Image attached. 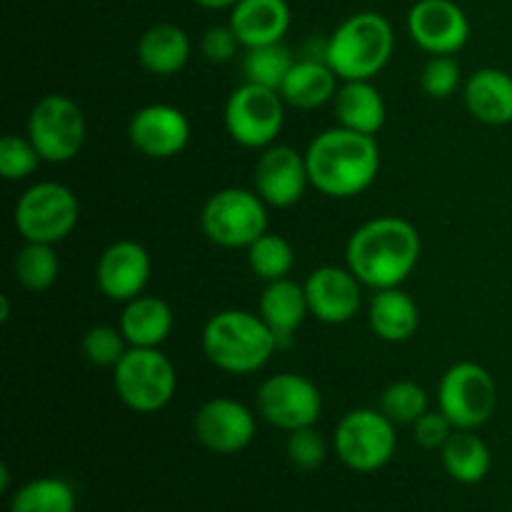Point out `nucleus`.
<instances>
[{
    "label": "nucleus",
    "mask_w": 512,
    "mask_h": 512,
    "mask_svg": "<svg viewBox=\"0 0 512 512\" xmlns=\"http://www.w3.org/2000/svg\"><path fill=\"white\" fill-rule=\"evenodd\" d=\"M420 253L423 240L410 220L380 215L350 235L345 260L365 288L385 290L400 288L410 278Z\"/></svg>",
    "instance_id": "1"
},
{
    "label": "nucleus",
    "mask_w": 512,
    "mask_h": 512,
    "mask_svg": "<svg viewBox=\"0 0 512 512\" xmlns=\"http://www.w3.org/2000/svg\"><path fill=\"white\" fill-rule=\"evenodd\" d=\"M310 185L328 198H355L375 183L380 173V148L375 135L348 128H330L315 135L305 150Z\"/></svg>",
    "instance_id": "2"
},
{
    "label": "nucleus",
    "mask_w": 512,
    "mask_h": 512,
    "mask_svg": "<svg viewBox=\"0 0 512 512\" xmlns=\"http://www.w3.org/2000/svg\"><path fill=\"white\" fill-rule=\"evenodd\" d=\"M203 353L218 370L230 375H250L263 370L280 348L273 330L258 313L220 310L203 328Z\"/></svg>",
    "instance_id": "3"
},
{
    "label": "nucleus",
    "mask_w": 512,
    "mask_h": 512,
    "mask_svg": "<svg viewBox=\"0 0 512 512\" xmlns=\"http://www.w3.org/2000/svg\"><path fill=\"white\" fill-rule=\"evenodd\" d=\"M395 30L385 15L360 10L345 18L323 50V60L340 80H373L390 63Z\"/></svg>",
    "instance_id": "4"
},
{
    "label": "nucleus",
    "mask_w": 512,
    "mask_h": 512,
    "mask_svg": "<svg viewBox=\"0 0 512 512\" xmlns=\"http://www.w3.org/2000/svg\"><path fill=\"white\" fill-rule=\"evenodd\" d=\"M113 385L125 408L153 415L168 408L178 390V373L160 348H128L113 368Z\"/></svg>",
    "instance_id": "5"
},
{
    "label": "nucleus",
    "mask_w": 512,
    "mask_h": 512,
    "mask_svg": "<svg viewBox=\"0 0 512 512\" xmlns=\"http://www.w3.org/2000/svg\"><path fill=\"white\" fill-rule=\"evenodd\" d=\"M200 228L220 248L248 250L268 233V203L255 190L223 188L205 200Z\"/></svg>",
    "instance_id": "6"
},
{
    "label": "nucleus",
    "mask_w": 512,
    "mask_h": 512,
    "mask_svg": "<svg viewBox=\"0 0 512 512\" xmlns=\"http://www.w3.org/2000/svg\"><path fill=\"white\" fill-rule=\"evenodd\" d=\"M13 220L25 243L55 245L68 238L78 225L80 203L68 185L43 180L20 195Z\"/></svg>",
    "instance_id": "7"
},
{
    "label": "nucleus",
    "mask_w": 512,
    "mask_h": 512,
    "mask_svg": "<svg viewBox=\"0 0 512 512\" xmlns=\"http://www.w3.org/2000/svg\"><path fill=\"white\" fill-rule=\"evenodd\" d=\"M438 405L455 430H478L498 408V383L480 363H455L440 378Z\"/></svg>",
    "instance_id": "8"
},
{
    "label": "nucleus",
    "mask_w": 512,
    "mask_h": 512,
    "mask_svg": "<svg viewBox=\"0 0 512 512\" xmlns=\"http://www.w3.org/2000/svg\"><path fill=\"white\" fill-rule=\"evenodd\" d=\"M398 425L380 408H358L343 415L333 435L338 458L355 473H375L393 460L398 448Z\"/></svg>",
    "instance_id": "9"
},
{
    "label": "nucleus",
    "mask_w": 512,
    "mask_h": 512,
    "mask_svg": "<svg viewBox=\"0 0 512 512\" xmlns=\"http://www.w3.org/2000/svg\"><path fill=\"white\" fill-rule=\"evenodd\" d=\"M285 125V100L278 90L243 83L225 103V130L238 145L265 150L278 140Z\"/></svg>",
    "instance_id": "10"
},
{
    "label": "nucleus",
    "mask_w": 512,
    "mask_h": 512,
    "mask_svg": "<svg viewBox=\"0 0 512 512\" xmlns=\"http://www.w3.org/2000/svg\"><path fill=\"white\" fill-rule=\"evenodd\" d=\"M88 125L75 100L68 95H45L28 115V138L45 163H68L85 145Z\"/></svg>",
    "instance_id": "11"
},
{
    "label": "nucleus",
    "mask_w": 512,
    "mask_h": 512,
    "mask_svg": "<svg viewBox=\"0 0 512 512\" xmlns=\"http://www.w3.org/2000/svg\"><path fill=\"white\" fill-rule=\"evenodd\" d=\"M258 413L273 428L293 433L310 428L323 413V395L318 385L300 373L270 375L258 388Z\"/></svg>",
    "instance_id": "12"
},
{
    "label": "nucleus",
    "mask_w": 512,
    "mask_h": 512,
    "mask_svg": "<svg viewBox=\"0 0 512 512\" xmlns=\"http://www.w3.org/2000/svg\"><path fill=\"white\" fill-rule=\"evenodd\" d=\"M405 25L413 43L430 55H455L470 38V20L455 0H418Z\"/></svg>",
    "instance_id": "13"
},
{
    "label": "nucleus",
    "mask_w": 512,
    "mask_h": 512,
    "mask_svg": "<svg viewBox=\"0 0 512 512\" xmlns=\"http://www.w3.org/2000/svg\"><path fill=\"white\" fill-rule=\"evenodd\" d=\"M193 430L205 450L233 455L248 448L258 433L255 413L233 398H213L200 405L193 418Z\"/></svg>",
    "instance_id": "14"
},
{
    "label": "nucleus",
    "mask_w": 512,
    "mask_h": 512,
    "mask_svg": "<svg viewBox=\"0 0 512 512\" xmlns=\"http://www.w3.org/2000/svg\"><path fill=\"white\" fill-rule=\"evenodd\" d=\"M308 308L315 320L325 325L350 323L363 305V283L350 268L320 265L303 283Z\"/></svg>",
    "instance_id": "15"
},
{
    "label": "nucleus",
    "mask_w": 512,
    "mask_h": 512,
    "mask_svg": "<svg viewBox=\"0 0 512 512\" xmlns=\"http://www.w3.org/2000/svg\"><path fill=\"white\" fill-rule=\"evenodd\" d=\"M255 193L273 208H293L310 185L305 153L283 143H273L255 163Z\"/></svg>",
    "instance_id": "16"
},
{
    "label": "nucleus",
    "mask_w": 512,
    "mask_h": 512,
    "mask_svg": "<svg viewBox=\"0 0 512 512\" xmlns=\"http://www.w3.org/2000/svg\"><path fill=\"white\" fill-rule=\"evenodd\" d=\"M128 138L138 153L153 160L175 158L190 140V120L175 105L155 103L133 113L128 123Z\"/></svg>",
    "instance_id": "17"
},
{
    "label": "nucleus",
    "mask_w": 512,
    "mask_h": 512,
    "mask_svg": "<svg viewBox=\"0 0 512 512\" xmlns=\"http://www.w3.org/2000/svg\"><path fill=\"white\" fill-rule=\"evenodd\" d=\"M150 255L135 240H118L103 250L95 268L100 293L115 303H128L145 293L150 280Z\"/></svg>",
    "instance_id": "18"
},
{
    "label": "nucleus",
    "mask_w": 512,
    "mask_h": 512,
    "mask_svg": "<svg viewBox=\"0 0 512 512\" xmlns=\"http://www.w3.org/2000/svg\"><path fill=\"white\" fill-rule=\"evenodd\" d=\"M228 23L238 35L240 45L248 50L283 43L293 23V13L288 0H238L230 8Z\"/></svg>",
    "instance_id": "19"
},
{
    "label": "nucleus",
    "mask_w": 512,
    "mask_h": 512,
    "mask_svg": "<svg viewBox=\"0 0 512 512\" xmlns=\"http://www.w3.org/2000/svg\"><path fill=\"white\" fill-rule=\"evenodd\" d=\"M465 105L485 125L512 123V75L500 68H480L465 80Z\"/></svg>",
    "instance_id": "20"
},
{
    "label": "nucleus",
    "mask_w": 512,
    "mask_h": 512,
    "mask_svg": "<svg viewBox=\"0 0 512 512\" xmlns=\"http://www.w3.org/2000/svg\"><path fill=\"white\" fill-rule=\"evenodd\" d=\"M333 103L340 128L355 133L378 135L388 118L383 93L375 88L373 80H340Z\"/></svg>",
    "instance_id": "21"
},
{
    "label": "nucleus",
    "mask_w": 512,
    "mask_h": 512,
    "mask_svg": "<svg viewBox=\"0 0 512 512\" xmlns=\"http://www.w3.org/2000/svg\"><path fill=\"white\" fill-rule=\"evenodd\" d=\"M193 45L188 33L175 23H155L140 35L138 55L140 68L153 75H175L188 65Z\"/></svg>",
    "instance_id": "22"
},
{
    "label": "nucleus",
    "mask_w": 512,
    "mask_h": 512,
    "mask_svg": "<svg viewBox=\"0 0 512 512\" xmlns=\"http://www.w3.org/2000/svg\"><path fill=\"white\" fill-rule=\"evenodd\" d=\"M368 323L385 343H405L420 328L418 303L403 288L375 290L368 305Z\"/></svg>",
    "instance_id": "23"
},
{
    "label": "nucleus",
    "mask_w": 512,
    "mask_h": 512,
    "mask_svg": "<svg viewBox=\"0 0 512 512\" xmlns=\"http://www.w3.org/2000/svg\"><path fill=\"white\" fill-rule=\"evenodd\" d=\"M173 310L155 295L128 300L120 315V333L130 348H160L173 333Z\"/></svg>",
    "instance_id": "24"
},
{
    "label": "nucleus",
    "mask_w": 512,
    "mask_h": 512,
    "mask_svg": "<svg viewBox=\"0 0 512 512\" xmlns=\"http://www.w3.org/2000/svg\"><path fill=\"white\" fill-rule=\"evenodd\" d=\"M338 80V73L325 60L300 58L290 68L280 95L285 105H293L298 110H315L335 98L340 88Z\"/></svg>",
    "instance_id": "25"
},
{
    "label": "nucleus",
    "mask_w": 512,
    "mask_h": 512,
    "mask_svg": "<svg viewBox=\"0 0 512 512\" xmlns=\"http://www.w3.org/2000/svg\"><path fill=\"white\" fill-rule=\"evenodd\" d=\"M258 315L265 320V325L273 330L278 343H283L285 338H293L295 330H298L300 325L305 323V318L310 315L305 288L290 278L265 283L263 295H260Z\"/></svg>",
    "instance_id": "26"
},
{
    "label": "nucleus",
    "mask_w": 512,
    "mask_h": 512,
    "mask_svg": "<svg viewBox=\"0 0 512 512\" xmlns=\"http://www.w3.org/2000/svg\"><path fill=\"white\" fill-rule=\"evenodd\" d=\"M445 473L463 485H475L485 480L493 465L488 443L475 430H455L448 443L440 450Z\"/></svg>",
    "instance_id": "27"
},
{
    "label": "nucleus",
    "mask_w": 512,
    "mask_h": 512,
    "mask_svg": "<svg viewBox=\"0 0 512 512\" xmlns=\"http://www.w3.org/2000/svg\"><path fill=\"white\" fill-rule=\"evenodd\" d=\"M15 280L23 285L28 293H45L58 283L60 258L55 253V245L48 243H25L15 253L13 260Z\"/></svg>",
    "instance_id": "28"
},
{
    "label": "nucleus",
    "mask_w": 512,
    "mask_h": 512,
    "mask_svg": "<svg viewBox=\"0 0 512 512\" xmlns=\"http://www.w3.org/2000/svg\"><path fill=\"white\" fill-rule=\"evenodd\" d=\"M78 498L60 478H35L10 498V512H75Z\"/></svg>",
    "instance_id": "29"
},
{
    "label": "nucleus",
    "mask_w": 512,
    "mask_h": 512,
    "mask_svg": "<svg viewBox=\"0 0 512 512\" xmlns=\"http://www.w3.org/2000/svg\"><path fill=\"white\" fill-rule=\"evenodd\" d=\"M293 65L295 58L285 43L248 48L243 55L245 83L263 85V88L278 90L280 93V88H283L285 78H288Z\"/></svg>",
    "instance_id": "30"
},
{
    "label": "nucleus",
    "mask_w": 512,
    "mask_h": 512,
    "mask_svg": "<svg viewBox=\"0 0 512 512\" xmlns=\"http://www.w3.org/2000/svg\"><path fill=\"white\" fill-rule=\"evenodd\" d=\"M248 265L263 283L288 278L295 265V253L283 235L265 233L248 248Z\"/></svg>",
    "instance_id": "31"
},
{
    "label": "nucleus",
    "mask_w": 512,
    "mask_h": 512,
    "mask_svg": "<svg viewBox=\"0 0 512 512\" xmlns=\"http://www.w3.org/2000/svg\"><path fill=\"white\" fill-rule=\"evenodd\" d=\"M378 408L395 425H413L420 415L428 413V393L413 380H395L383 390Z\"/></svg>",
    "instance_id": "32"
},
{
    "label": "nucleus",
    "mask_w": 512,
    "mask_h": 512,
    "mask_svg": "<svg viewBox=\"0 0 512 512\" xmlns=\"http://www.w3.org/2000/svg\"><path fill=\"white\" fill-rule=\"evenodd\" d=\"M83 348L85 360L95 368H115L125 353H128V340L120 333V328L113 325H93L88 333L83 335Z\"/></svg>",
    "instance_id": "33"
},
{
    "label": "nucleus",
    "mask_w": 512,
    "mask_h": 512,
    "mask_svg": "<svg viewBox=\"0 0 512 512\" xmlns=\"http://www.w3.org/2000/svg\"><path fill=\"white\" fill-rule=\"evenodd\" d=\"M43 163L38 148L33 145V140L28 135H5L0 140V175L5 180H25L38 170V165Z\"/></svg>",
    "instance_id": "34"
},
{
    "label": "nucleus",
    "mask_w": 512,
    "mask_h": 512,
    "mask_svg": "<svg viewBox=\"0 0 512 512\" xmlns=\"http://www.w3.org/2000/svg\"><path fill=\"white\" fill-rule=\"evenodd\" d=\"M460 63L453 55H433L428 63L423 65L420 73V85H423L425 95L435 100H445L455 95L460 88Z\"/></svg>",
    "instance_id": "35"
},
{
    "label": "nucleus",
    "mask_w": 512,
    "mask_h": 512,
    "mask_svg": "<svg viewBox=\"0 0 512 512\" xmlns=\"http://www.w3.org/2000/svg\"><path fill=\"white\" fill-rule=\"evenodd\" d=\"M285 450H288L290 463L300 470L320 468V465L325 463V455H328L325 438L315 430V425L288 433V445H285Z\"/></svg>",
    "instance_id": "36"
},
{
    "label": "nucleus",
    "mask_w": 512,
    "mask_h": 512,
    "mask_svg": "<svg viewBox=\"0 0 512 512\" xmlns=\"http://www.w3.org/2000/svg\"><path fill=\"white\" fill-rule=\"evenodd\" d=\"M413 438L420 448L425 450H443V445L448 443L450 435L455 433V425L445 418V413L440 410H428L425 415H420L413 425Z\"/></svg>",
    "instance_id": "37"
},
{
    "label": "nucleus",
    "mask_w": 512,
    "mask_h": 512,
    "mask_svg": "<svg viewBox=\"0 0 512 512\" xmlns=\"http://www.w3.org/2000/svg\"><path fill=\"white\" fill-rule=\"evenodd\" d=\"M243 48L238 40V35H235V30L228 25H213V28H208L203 33V38H200V50H203V58L208 60V63H215V65H223V63H230V60L238 55V50Z\"/></svg>",
    "instance_id": "38"
},
{
    "label": "nucleus",
    "mask_w": 512,
    "mask_h": 512,
    "mask_svg": "<svg viewBox=\"0 0 512 512\" xmlns=\"http://www.w3.org/2000/svg\"><path fill=\"white\" fill-rule=\"evenodd\" d=\"M193 3L205 10H230L238 0H193Z\"/></svg>",
    "instance_id": "39"
},
{
    "label": "nucleus",
    "mask_w": 512,
    "mask_h": 512,
    "mask_svg": "<svg viewBox=\"0 0 512 512\" xmlns=\"http://www.w3.org/2000/svg\"><path fill=\"white\" fill-rule=\"evenodd\" d=\"M10 485V473H8V465H0V490H8Z\"/></svg>",
    "instance_id": "40"
},
{
    "label": "nucleus",
    "mask_w": 512,
    "mask_h": 512,
    "mask_svg": "<svg viewBox=\"0 0 512 512\" xmlns=\"http://www.w3.org/2000/svg\"><path fill=\"white\" fill-rule=\"evenodd\" d=\"M10 318V300H8V295H3V313H0V320H8Z\"/></svg>",
    "instance_id": "41"
}]
</instances>
